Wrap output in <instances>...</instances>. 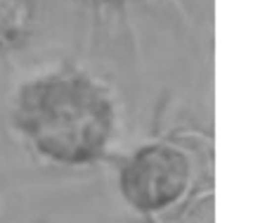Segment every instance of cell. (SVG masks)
<instances>
[{
    "label": "cell",
    "instance_id": "obj_1",
    "mask_svg": "<svg viewBox=\"0 0 253 223\" xmlns=\"http://www.w3.org/2000/svg\"><path fill=\"white\" fill-rule=\"evenodd\" d=\"M17 123L41 155L85 164L109 143L114 107L104 88L85 74H47L22 90Z\"/></svg>",
    "mask_w": 253,
    "mask_h": 223
},
{
    "label": "cell",
    "instance_id": "obj_2",
    "mask_svg": "<svg viewBox=\"0 0 253 223\" xmlns=\"http://www.w3.org/2000/svg\"><path fill=\"white\" fill-rule=\"evenodd\" d=\"M189 159L173 145H147L126 162L121 171L123 197L140 212L173 207L189 188Z\"/></svg>",
    "mask_w": 253,
    "mask_h": 223
},
{
    "label": "cell",
    "instance_id": "obj_3",
    "mask_svg": "<svg viewBox=\"0 0 253 223\" xmlns=\"http://www.w3.org/2000/svg\"><path fill=\"white\" fill-rule=\"evenodd\" d=\"M31 12V0H0V45L17 38Z\"/></svg>",
    "mask_w": 253,
    "mask_h": 223
}]
</instances>
